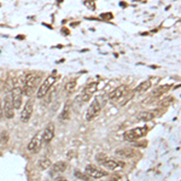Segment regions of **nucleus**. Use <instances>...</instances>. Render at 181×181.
<instances>
[{"mask_svg": "<svg viewBox=\"0 0 181 181\" xmlns=\"http://www.w3.org/2000/svg\"><path fill=\"white\" fill-rule=\"evenodd\" d=\"M57 181H69V180H66V179H57Z\"/></svg>", "mask_w": 181, "mask_h": 181, "instance_id": "nucleus-29", "label": "nucleus"}, {"mask_svg": "<svg viewBox=\"0 0 181 181\" xmlns=\"http://www.w3.org/2000/svg\"><path fill=\"white\" fill-rule=\"evenodd\" d=\"M149 132V128L147 127H138V128H133V129H129L124 133L123 138L124 140L127 141H134L140 139L142 137H145Z\"/></svg>", "mask_w": 181, "mask_h": 181, "instance_id": "nucleus-2", "label": "nucleus"}, {"mask_svg": "<svg viewBox=\"0 0 181 181\" xmlns=\"http://www.w3.org/2000/svg\"><path fill=\"white\" fill-rule=\"evenodd\" d=\"M42 74H30L27 76V79L24 81V86H23V96L30 97L33 96V93L35 92V89L38 88L39 83L41 81Z\"/></svg>", "mask_w": 181, "mask_h": 181, "instance_id": "nucleus-1", "label": "nucleus"}, {"mask_svg": "<svg viewBox=\"0 0 181 181\" xmlns=\"http://www.w3.org/2000/svg\"><path fill=\"white\" fill-rule=\"evenodd\" d=\"M89 99H91V96H88V94H85V93H82V94H81V101H82V103L89 100Z\"/></svg>", "mask_w": 181, "mask_h": 181, "instance_id": "nucleus-26", "label": "nucleus"}, {"mask_svg": "<svg viewBox=\"0 0 181 181\" xmlns=\"http://www.w3.org/2000/svg\"><path fill=\"white\" fill-rule=\"evenodd\" d=\"M76 88V81L75 80H70L65 83V91L66 93H73Z\"/></svg>", "mask_w": 181, "mask_h": 181, "instance_id": "nucleus-21", "label": "nucleus"}, {"mask_svg": "<svg viewBox=\"0 0 181 181\" xmlns=\"http://www.w3.org/2000/svg\"><path fill=\"white\" fill-rule=\"evenodd\" d=\"M38 164H39V168H40L41 170H46V169H48L51 167V161L48 158L43 157V158H41L40 161H39Z\"/></svg>", "mask_w": 181, "mask_h": 181, "instance_id": "nucleus-20", "label": "nucleus"}, {"mask_svg": "<svg viewBox=\"0 0 181 181\" xmlns=\"http://www.w3.org/2000/svg\"><path fill=\"white\" fill-rule=\"evenodd\" d=\"M97 88H98V82H91V83H88V85L85 87V89H83L82 93L88 94V96H92V94L97 91Z\"/></svg>", "mask_w": 181, "mask_h": 181, "instance_id": "nucleus-16", "label": "nucleus"}, {"mask_svg": "<svg viewBox=\"0 0 181 181\" xmlns=\"http://www.w3.org/2000/svg\"><path fill=\"white\" fill-rule=\"evenodd\" d=\"M103 165L105 168H107L109 170H117V169H122L124 167V162L122 161H116V160H106L103 163Z\"/></svg>", "mask_w": 181, "mask_h": 181, "instance_id": "nucleus-12", "label": "nucleus"}, {"mask_svg": "<svg viewBox=\"0 0 181 181\" xmlns=\"http://www.w3.org/2000/svg\"><path fill=\"white\" fill-rule=\"evenodd\" d=\"M66 168H68V164H66L64 161H59L52 165L51 170H52L53 174H55V173H63V172L66 170Z\"/></svg>", "mask_w": 181, "mask_h": 181, "instance_id": "nucleus-14", "label": "nucleus"}, {"mask_svg": "<svg viewBox=\"0 0 181 181\" xmlns=\"http://www.w3.org/2000/svg\"><path fill=\"white\" fill-rule=\"evenodd\" d=\"M115 153L117 156H121V157H124V158H129L132 156H134V151L132 149H120V150H116Z\"/></svg>", "mask_w": 181, "mask_h": 181, "instance_id": "nucleus-15", "label": "nucleus"}, {"mask_svg": "<svg viewBox=\"0 0 181 181\" xmlns=\"http://www.w3.org/2000/svg\"><path fill=\"white\" fill-rule=\"evenodd\" d=\"M59 117L60 120L63 121H68L70 119V107H69V104H65V106H64V109H63V111H62Z\"/></svg>", "mask_w": 181, "mask_h": 181, "instance_id": "nucleus-19", "label": "nucleus"}, {"mask_svg": "<svg viewBox=\"0 0 181 181\" xmlns=\"http://www.w3.org/2000/svg\"><path fill=\"white\" fill-rule=\"evenodd\" d=\"M120 179H121L120 175H116V174H115V175L111 176V179H109V181H119Z\"/></svg>", "mask_w": 181, "mask_h": 181, "instance_id": "nucleus-27", "label": "nucleus"}, {"mask_svg": "<svg viewBox=\"0 0 181 181\" xmlns=\"http://www.w3.org/2000/svg\"><path fill=\"white\" fill-rule=\"evenodd\" d=\"M10 139V135H9V133L6 132V130H4V132H1L0 133V144H7V141Z\"/></svg>", "mask_w": 181, "mask_h": 181, "instance_id": "nucleus-22", "label": "nucleus"}, {"mask_svg": "<svg viewBox=\"0 0 181 181\" xmlns=\"http://www.w3.org/2000/svg\"><path fill=\"white\" fill-rule=\"evenodd\" d=\"M55 81H56V77L52 75V76H48L46 80L41 83V86L38 88V91H36V97H38L39 99L43 98V97L48 93V91L51 89V87H52V85L55 83Z\"/></svg>", "mask_w": 181, "mask_h": 181, "instance_id": "nucleus-6", "label": "nucleus"}, {"mask_svg": "<svg viewBox=\"0 0 181 181\" xmlns=\"http://www.w3.org/2000/svg\"><path fill=\"white\" fill-rule=\"evenodd\" d=\"M173 101H174V98H173V97H169V98H167V99H164V100L162 101V105H164V106H165V105L172 104Z\"/></svg>", "mask_w": 181, "mask_h": 181, "instance_id": "nucleus-25", "label": "nucleus"}, {"mask_svg": "<svg viewBox=\"0 0 181 181\" xmlns=\"http://www.w3.org/2000/svg\"><path fill=\"white\" fill-rule=\"evenodd\" d=\"M55 132H56V126L53 122H50L42 130L41 138H42V144H48L55 138Z\"/></svg>", "mask_w": 181, "mask_h": 181, "instance_id": "nucleus-7", "label": "nucleus"}, {"mask_svg": "<svg viewBox=\"0 0 181 181\" xmlns=\"http://www.w3.org/2000/svg\"><path fill=\"white\" fill-rule=\"evenodd\" d=\"M2 117V105H1V99H0V119Z\"/></svg>", "mask_w": 181, "mask_h": 181, "instance_id": "nucleus-28", "label": "nucleus"}, {"mask_svg": "<svg viewBox=\"0 0 181 181\" xmlns=\"http://www.w3.org/2000/svg\"><path fill=\"white\" fill-rule=\"evenodd\" d=\"M156 112L155 111H150V110H147V111H142L140 112L139 115H138V121H142V122H149V121L153 120L155 117H156Z\"/></svg>", "mask_w": 181, "mask_h": 181, "instance_id": "nucleus-13", "label": "nucleus"}, {"mask_svg": "<svg viewBox=\"0 0 181 181\" xmlns=\"http://www.w3.org/2000/svg\"><path fill=\"white\" fill-rule=\"evenodd\" d=\"M106 160H107V156H106L105 153H99V155L96 156V161L98 162L99 164H103Z\"/></svg>", "mask_w": 181, "mask_h": 181, "instance_id": "nucleus-23", "label": "nucleus"}, {"mask_svg": "<svg viewBox=\"0 0 181 181\" xmlns=\"http://www.w3.org/2000/svg\"><path fill=\"white\" fill-rule=\"evenodd\" d=\"M169 88H170L169 85H163V86L158 87V88H156V89L152 92V97H160V96H162V94L167 93V92L169 91Z\"/></svg>", "mask_w": 181, "mask_h": 181, "instance_id": "nucleus-17", "label": "nucleus"}, {"mask_svg": "<svg viewBox=\"0 0 181 181\" xmlns=\"http://www.w3.org/2000/svg\"><path fill=\"white\" fill-rule=\"evenodd\" d=\"M126 92H127V86H126V85H121L120 87L115 88L114 91H111V92L109 93V99H111V100L121 99V98L124 96Z\"/></svg>", "mask_w": 181, "mask_h": 181, "instance_id": "nucleus-11", "label": "nucleus"}, {"mask_svg": "<svg viewBox=\"0 0 181 181\" xmlns=\"http://www.w3.org/2000/svg\"><path fill=\"white\" fill-rule=\"evenodd\" d=\"M33 110H34V100L29 99L24 104V106H23V109L21 111V121L24 122V123L28 122L30 120L32 115H33Z\"/></svg>", "mask_w": 181, "mask_h": 181, "instance_id": "nucleus-8", "label": "nucleus"}, {"mask_svg": "<svg viewBox=\"0 0 181 181\" xmlns=\"http://www.w3.org/2000/svg\"><path fill=\"white\" fill-rule=\"evenodd\" d=\"M2 114L9 120L13 119V116H15V107H13V103H12V94H11V92H7L6 96H5Z\"/></svg>", "mask_w": 181, "mask_h": 181, "instance_id": "nucleus-4", "label": "nucleus"}, {"mask_svg": "<svg viewBox=\"0 0 181 181\" xmlns=\"http://www.w3.org/2000/svg\"><path fill=\"white\" fill-rule=\"evenodd\" d=\"M85 173L88 178H92V179H100V178H104L107 175V173L105 170H103L99 167L93 165V164H88L85 169Z\"/></svg>", "mask_w": 181, "mask_h": 181, "instance_id": "nucleus-5", "label": "nucleus"}, {"mask_svg": "<svg viewBox=\"0 0 181 181\" xmlns=\"http://www.w3.org/2000/svg\"><path fill=\"white\" fill-rule=\"evenodd\" d=\"M150 87H151V81H144L134 89V92H145V91L150 89Z\"/></svg>", "mask_w": 181, "mask_h": 181, "instance_id": "nucleus-18", "label": "nucleus"}, {"mask_svg": "<svg viewBox=\"0 0 181 181\" xmlns=\"http://www.w3.org/2000/svg\"><path fill=\"white\" fill-rule=\"evenodd\" d=\"M75 176H77L79 179H81V180H83V181H88V180H89V178H88L86 174L81 173V172H79V170H76V172H75Z\"/></svg>", "mask_w": 181, "mask_h": 181, "instance_id": "nucleus-24", "label": "nucleus"}, {"mask_svg": "<svg viewBox=\"0 0 181 181\" xmlns=\"http://www.w3.org/2000/svg\"><path fill=\"white\" fill-rule=\"evenodd\" d=\"M41 145H42V138H41V132H39L32 138V140L29 141V144L27 146V150L30 153H36L40 150Z\"/></svg>", "mask_w": 181, "mask_h": 181, "instance_id": "nucleus-9", "label": "nucleus"}, {"mask_svg": "<svg viewBox=\"0 0 181 181\" xmlns=\"http://www.w3.org/2000/svg\"><path fill=\"white\" fill-rule=\"evenodd\" d=\"M101 98H96L91 103L88 110H87V114H86V120L87 121H92L94 117H97L100 112L101 107H103V103L100 101Z\"/></svg>", "mask_w": 181, "mask_h": 181, "instance_id": "nucleus-3", "label": "nucleus"}, {"mask_svg": "<svg viewBox=\"0 0 181 181\" xmlns=\"http://www.w3.org/2000/svg\"><path fill=\"white\" fill-rule=\"evenodd\" d=\"M12 94V103H13V107L15 110H18L22 106V98H23V91L21 87H13L11 91Z\"/></svg>", "mask_w": 181, "mask_h": 181, "instance_id": "nucleus-10", "label": "nucleus"}]
</instances>
